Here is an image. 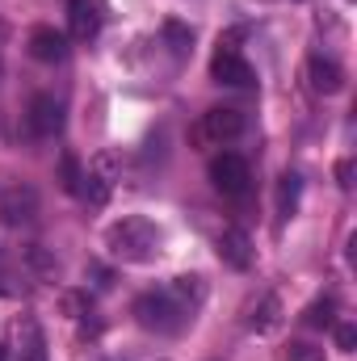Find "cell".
<instances>
[{
    "label": "cell",
    "mask_w": 357,
    "mask_h": 361,
    "mask_svg": "<svg viewBox=\"0 0 357 361\" xmlns=\"http://www.w3.org/2000/svg\"><path fill=\"white\" fill-rule=\"evenodd\" d=\"M105 248H109L114 261L143 265V261H152L160 252V227L147 214H126V219L105 227Z\"/></svg>",
    "instance_id": "6da1fadb"
},
{
    "label": "cell",
    "mask_w": 357,
    "mask_h": 361,
    "mask_svg": "<svg viewBox=\"0 0 357 361\" xmlns=\"http://www.w3.org/2000/svg\"><path fill=\"white\" fill-rule=\"evenodd\" d=\"M135 319H139V328H147V332L173 336V332H181L193 315H185L177 302L164 294V286H160V290H147L143 298H135Z\"/></svg>",
    "instance_id": "7a4b0ae2"
},
{
    "label": "cell",
    "mask_w": 357,
    "mask_h": 361,
    "mask_svg": "<svg viewBox=\"0 0 357 361\" xmlns=\"http://www.w3.org/2000/svg\"><path fill=\"white\" fill-rule=\"evenodd\" d=\"M244 114L236 109V105H214V109H206L202 118H198V126H193V139L198 143H206V147H223V143H231V139H240L244 135Z\"/></svg>",
    "instance_id": "3957f363"
},
{
    "label": "cell",
    "mask_w": 357,
    "mask_h": 361,
    "mask_svg": "<svg viewBox=\"0 0 357 361\" xmlns=\"http://www.w3.org/2000/svg\"><path fill=\"white\" fill-rule=\"evenodd\" d=\"M210 185H214L223 197H244V193L253 189V169H248V160L236 156V152L214 156V160H210Z\"/></svg>",
    "instance_id": "277c9868"
},
{
    "label": "cell",
    "mask_w": 357,
    "mask_h": 361,
    "mask_svg": "<svg viewBox=\"0 0 357 361\" xmlns=\"http://www.w3.org/2000/svg\"><path fill=\"white\" fill-rule=\"evenodd\" d=\"M210 80L214 85H227V89H253V63L240 55V47L231 42H219L214 59H210Z\"/></svg>",
    "instance_id": "5b68a950"
},
{
    "label": "cell",
    "mask_w": 357,
    "mask_h": 361,
    "mask_svg": "<svg viewBox=\"0 0 357 361\" xmlns=\"http://www.w3.org/2000/svg\"><path fill=\"white\" fill-rule=\"evenodd\" d=\"M38 219V193L30 185H8L0 189V223L4 227H25Z\"/></svg>",
    "instance_id": "8992f818"
},
{
    "label": "cell",
    "mask_w": 357,
    "mask_h": 361,
    "mask_svg": "<svg viewBox=\"0 0 357 361\" xmlns=\"http://www.w3.org/2000/svg\"><path fill=\"white\" fill-rule=\"evenodd\" d=\"M25 130H30L34 139H55V135L63 130V105H59L55 97L38 92V97L30 101V109H25Z\"/></svg>",
    "instance_id": "52a82bcc"
},
{
    "label": "cell",
    "mask_w": 357,
    "mask_h": 361,
    "mask_svg": "<svg viewBox=\"0 0 357 361\" xmlns=\"http://www.w3.org/2000/svg\"><path fill=\"white\" fill-rule=\"evenodd\" d=\"M109 193H114V156L105 152V156H97V160H92L89 173L80 177L76 197H85L89 206H105V202H109Z\"/></svg>",
    "instance_id": "ba28073f"
},
{
    "label": "cell",
    "mask_w": 357,
    "mask_h": 361,
    "mask_svg": "<svg viewBox=\"0 0 357 361\" xmlns=\"http://www.w3.org/2000/svg\"><path fill=\"white\" fill-rule=\"evenodd\" d=\"M214 252H219V261L223 265H231V269H253V240H248V231L244 227H223V235H219V244H214Z\"/></svg>",
    "instance_id": "9c48e42d"
},
{
    "label": "cell",
    "mask_w": 357,
    "mask_h": 361,
    "mask_svg": "<svg viewBox=\"0 0 357 361\" xmlns=\"http://www.w3.org/2000/svg\"><path fill=\"white\" fill-rule=\"evenodd\" d=\"M68 34H72V42H92L101 34V4L97 0H68Z\"/></svg>",
    "instance_id": "30bf717a"
},
{
    "label": "cell",
    "mask_w": 357,
    "mask_h": 361,
    "mask_svg": "<svg viewBox=\"0 0 357 361\" xmlns=\"http://www.w3.org/2000/svg\"><path fill=\"white\" fill-rule=\"evenodd\" d=\"M30 55L38 63H63L68 59V34H59L55 25H34L30 30Z\"/></svg>",
    "instance_id": "8fae6325"
},
{
    "label": "cell",
    "mask_w": 357,
    "mask_h": 361,
    "mask_svg": "<svg viewBox=\"0 0 357 361\" xmlns=\"http://www.w3.org/2000/svg\"><path fill=\"white\" fill-rule=\"evenodd\" d=\"M164 294L177 302L185 315H198V307L206 302V281H202L198 273H181V277H173V281L164 286Z\"/></svg>",
    "instance_id": "7c38bea8"
},
{
    "label": "cell",
    "mask_w": 357,
    "mask_h": 361,
    "mask_svg": "<svg viewBox=\"0 0 357 361\" xmlns=\"http://www.w3.org/2000/svg\"><path fill=\"white\" fill-rule=\"evenodd\" d=\"M307 80H311V89L320 92V97H337V92L345 89V72L332 59H324V55H315L307 63Z\"/></svg>",
    "instance_id": "4fadbf2b"
},
{
    "label": "cell",
    "mask_w": 357,
    "mask_h": 361,
    "mask_svg": "<svg viewBox=\"0 0 357 361\" xmlns=\"http://www.w3.org/2000/svg\"><path fill=\"white\" fill-rule=\"evenodd\" d=\"M277 324H282V302L269 294L265 302L253 311V319H248V328L257 332V336H269V332H277Z\"/></svg>",
    "instance_id": "5bb4252c"
},
{
    "label": "cell",
    "mask_w": 357,
    "mask_h": 361,
    "mask_svg": "<svg viewBox=\"0 0 357 361\" xmlns=\"http://www.w3.org/2000/svg\"><path fill=\"white\" fill-rule=\"evenodd\" d=\"M298 193H303V177L298 173H282V180H277V210L286 219L298 210Z\"/></svg>",
    "instance_id": "9a60e30c"
},
{
    "label": "cell",
    "mask_w": 357,
    "mask_h": 361,
    "mask_svg": "<svg viewBox=\"0 0 357 361\" xmlns=\"http://www.w3.org/2000/svg\"><path fill=\"white\" fill-rule=\"evenodd\" d=\"M303 324H307V328H332V324H337V302H332V298H315V302L303 311Z\"/></svg>",
    "instance_id": "2e32d148"
},
{
    "label": "cell",
    "mask_w": 357,
    "mask_h": 361,
    "mask_svg": "<svg viewBox=\"0 0 357 361\" xmlns=\"http://www.w3.org/2000/svg\"><path fill=\"white\" fill-rule=\"evenodd\" d=\"M277 361H324V345L290 341V345H282V357H277Z\"/></svg>",
    "instance_id": "e0dca14e"
},
{
    "label": "cell",
    "mask_w": 357,
    "mask_h": 361,
    "mask_svg": "<svg viewBox=\"0 0 357 361\" xmlns=\"http://www.w3.org/2000/svg\"><path fill=\"white\" fill-rule=\"evenodd\" d=\"M80 177H85V169H80V160L68 152V156L59 160V185H63V193H72V197H76V189H80Z\"/></svg>",
    "instance_id": "ac0fdd59"
},
{
    "label": "cell",
    "mask_w": 357,
    "mask_h": 361,
    "mask_svg": "<svg viewBox=\"0 0 357 361\" xmlns=\"http://www.w3.org/2000/svg\"><path fill=\"white\" fill-rule=\"evenodd\" d=\"M17 361H47V345H42V332L34 324H25V345H21V357Z\"/></svg>",
    "instance_id": "d6986e66"
},
{
    "label": "cell",
    "mask_w": 357,
    "mask_h": 361,
    "mask_svg": "<svg viewBox=\"0 0 357 361\" xmlns=\"http://www.w3.org/2000/svg\"><path fill=\"white\" fill-rule=\"evenodd\" d=\"M332 336H337V349H341V353H353L357 349V328L353 324H332Z\"/></svg>",
    "instance_id": "ffe728a7"
},
{
    "label": "cell",
    "mask_w": 357,
    "mask_h": 361,
    "mask_svg": "<svg viewBox=\"0 0 357 361\" xmlns=\"http://www.w3.org/2000/svg\"><path fill=\"white\" fill-rule=\"evenodd\" d=\"M164 34H169V38H173V42H177V51H185V47H189V42H193V34H189V30H185V25H177V21H169V25H164Z\"/></svg>",
    "instance_id": "44dd1931"
},
{
    "label": "cell",
    "mask_w": 357,
    "mask_h": 361,
    "mask_svg": "<svg viewBox=\"0 0 357 361\" xmlns=\"http://www.w3.org/2000/svg\"><path fill=\"white\" fill-rule=\"evenodd\" d=\"M337 180H341V189H349V185H353V164H349V160H341V164H337Z\"/></svg>",
    "instance_id": "7402d4cb"
},
{
    "label": "cell",
    "mask_w": 357,
    "mask_h": 361,
    "mask_svg": "<svg viewBox=\"0 0 357 361\" xmlns=\"http://www.w3.org/2000/svg\"><path fill=\"white\" fill-rule=\"evenodd\" d=\"M0 361H8V349H4V345H0Z\"/></svg>",
    "instance_id": "603a6c76"
}]
</instances>
